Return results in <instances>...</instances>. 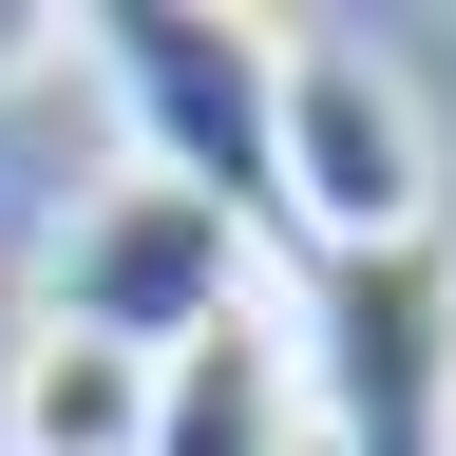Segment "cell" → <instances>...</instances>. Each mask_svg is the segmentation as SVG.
<instances>
[{"label": "cell", "instance_id": "cell-1", "mask_svg": "<svg viewBox=\"0 0 456 456\" xmlns=\"http://www.w3.org/2000/svg\"><path fill=\"white\" fill-rule=\"evenodd\" d=\"M285 399H305V456H456V228L305 248Z\"/></svg>", "mask_w": 456, "mask_h": 456}, {"label": "cell", "instance_id": "cell-2", "mask_svg": "<svg viewBox=\"0 0 456 456\" xmlns=\"http://www.w3.org/2000/svg\"><path fill=\"white\" fill-rule=\"evenodd\" d=\"M77 57L114 77V114H134V171H152V191L228 209L248 248L285 228V20H209V0H95Z\"/></svg>", "mask_w": 456, "mask_h": 456}, {"label": "cell", "instance_id": "cell-3", "mask_svg": "<svg viewBox=\"0 0 456 456\" xmlns=\"http://www.w3.org/2000/svg\"><path fill=\"white\" fill-rule=\"evenodd\" d=\"M38 323L57 342H114V362H191L209 323H248V228L152 191V171H114L38 228Z\"/></svg>", "mask_w": 456, "mask_h": 456}, {"label": "cell", "instance_id": "cell-4", "mask_svg": "<svg viewBox=\"0 0 456 456\" xmlns=\"http://www.w3.org/2000/svg\"><path fill=\"white\" fill-rule=\"evenodd\" d=\"M285 228L305 248H399L437 228V134H419V77L342 20H285Z\"/></svg>", "mask_w": 456, "mask_h": 456}, {"label": "cell", "instance_id": "cell-5", "mask_svg": "<svg viewBox=\"0 0 456 456\" xmlns=\"http://www.w3.org/2000/svg\"><path fill=\"white\" fill-rule=\"evenodd\" d=\"M152 456H305V399H285V323H209L191 362H152Z\"/></svg>", "mask_w": 456, "mask_h": 456}, {"label": "cell", "instance_id": "cell-6", "mask_svg": "<svg viewBox=\"0 0 456 456\" xmlns=\"http://www.w3.org/2000/svg\"><path fill=\"white\" fill-rule=\"evenodd\" d=\"M0 456H152V362L20 323V362H0Z\"/></svg>", "mask_w": 456, "mask_h": 456}, {"label": "cell", "instance_id": "cell-7", "mask_svg": "<svg viewBox=\"0 0 456 456\" xmlns=\"http://www.w3.org/2000/svg\"><path fill=\"white\" fill-rule=\"evenodd\" d=\"M57 57H77V20H57V0H0V95H20V77H57Z\"/></svg>", "mask_w": 456, "mask_h": 456}]
</instances>
